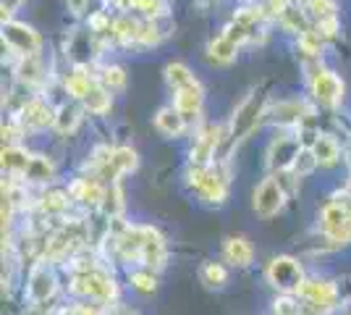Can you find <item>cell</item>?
<instances>
[{
	"label": "cell",
	"instance_id": "obj_1",
	"mask_svg": "<svg viewBox=\"0 0 351 315\" xmlns=\"http://www.w3.org/2000/svg\"><path fill=\"white\" fill-rule=\"evenodd\" d=\"M189 181L191 187L197 189V195L202 197L205 202L223 205L226 197H228V179H226V174L218 171L215 165H191Z\"/></svg>",
	"mask_w": 351,
	"mask_h": 315
},
{
	"label": "cell",
	"instance_id": "obj_2",
	"mask_svg": "<svg viewBox=\"0 0 351 315\" xmlns=\"http://www.w3.org/2000/svg\"><path fill=\"white\" fill-rule=\"evenodd\" d=\"M265 279L270 281V286H276L283 294H296L299 286L304 284V270L299 266V260H293L289 255H280L267 263Z\"/></svg>",
	"mask_w": 351,
	"mask_h": 315
},
{
	"label": "cell",
	"instance_id": "obj_3",
	"mask_svg": "<svg viewBox=\"0 0 351 315\" xmlns=\"http://www.w3.org/2000/svg\"><path fill=\"white\" fill-rule=\"evenodd\" d=\"M71 292L79 297H89L97 302H110L116 297V284L103 270H87V273H73Z\"/></svg>",
	"mask_w": 351,
	"mask_h": 315
},
{
	"label": "cell",
	"instance_id": "obj_4",
	"mask_svg": "<svg viewBox=\"0 0 351 315\" xmlns=\"http://www.w3.org/2000/svg\"><path fill=\"white\" fill-rule=\"evenodd\" d=\"M309 90L312 97L325 108H338L343 103V79L336 71H328V69H317L315 74H309Z\"/></svg>",
	"mask_w": 351,
	"mask_h": 315
},
{
	"label": "cell",
	"instance_id": "obj_5",
	"mask_svg": "<svg viewBox=\"0 0 351 315\" xmlns=\"http://www.w3.org/2000/svg\"><path fill=\"white\" fill-rule=\"evenodd\" d=\"M3 43L16 50L19 56H37L40 53V47H43V40H40V34L27 27V24H21V21H8V24H3Z\"/></svg>",
	"mask_w": 351,
	"mask_h": 315
},
{
	"label": "cell",
	"instance_id": "obj_6",
	"mask_svg": "<svg viewBox=\"0 0 351 315\" xmlns=\"http://www.w3.org/2000/svg\"><path fill=\"white\" fill-rule=\"evenodd\" d=\"M283 202H286V192H283V184H280L276 176H270V179H265L257 189H254V213L260 215V218H273V215H278L280 208H283Z\"/></svg>",
	"mask_w": 351,
	"mask_h": 315
},
{
	"label": "cell",
	"instance_id": "obj_7",
	"mask_svg": "<svg viewBox=\"0 0 351 315\" xmlns=\"http://www.w3.org/2000/svg\"><path fill=\"white\" fill-rule=\"evenodd\" d=\"M296 294L307 302L315 313H320V310H330L333 307V302L338 297V289L328 279H304V284L299 286Z\"/></svg>",
	"mask_w": 351,
	"mask_h": 315
},
{
	"label": "cell",
	"instance_id": "obj_8",
	"mask_svg": "<svg viewBox=\"0 0 351 315\" xmlns=\"http://www.w3.org/2000/svg\"><path fill=\"white\" fill-rule=\"evenodd\" d=\"M56 113L53 105L43 100V97H32L21 105V116L19 124L21 126H29V129H47V126H56Z\"/></svg>",
	"mask_w": 351,
	"mask_h": 315
},
{
	"label": "cell",
	"instance_id": "obj_9",
	"mask_svg": "<svg viewBox=\"0 0 351 315\" xmlns=\"http://www.w3.org/2000/svg\"><path fill=\"white\" fill-rule=\"evenodd\" d=\"M223 129L220 126H205L199 137L194 139V145H191V152H189V161L191 165H213L215 161V150H218L220 139H223Z\"/></svg>",
	"mask_w": 351,
	"mask_h": 315
},
{
	"label": "cell",
	"instance_id": "obj_10",
	"mask_svg": "<svg viewBox=\"0 0 351 315\" xmlns=\"http://www.w3.org/2000/svg\"><path fill=\"white\" fill-rule=\"evenodd\" d=\"M56 292V276L47 266H34L29 273V284H27V297L32 305H40V302L50 300Z\"/></svg>",
	"mask_w": 351,
	"mask_h": 315
},
{
	"label": "cell",
	"instance_id": "obj_11",
	"mask_svg": "<svg viewBox=\"0 0 351 315\" xmlns=\"http://www.w3.org/2000/svg\"><path fill=\"white\" fill-rule=\"evenodd\" d=\"M142 266L147 270L165 266V242L152 226H142Z\"/></svg>",
	"mask_w": 351,
	"mask_h": 315
},
{
	"label": "cell",
	"instance_id": "obj_12",
	"mask_svg": "<svg viewBox=\"0 0 351 315\" xmlns=\"http://www.w3.org/2000/svg\"><path fill=\"white\" fill-rule=\"evenodd\" d=\"M260 113H263V108H260V103H257L254 97H247L244 103L239 105L234 116V139H241L244 135H249V132L257 126Z\"/></svg>",
	"mask_w": 351,
	"mask_h": 315
},
{
	"label": "cell",
	"instance_id": "obj_13",
	"mask_svg": "<svg viewBox=\"0 0 351 315\" xmlns=\"http://www.w3.org/2000/svg\"><path fill=\"white\" fill-rule=\"evenodd\" d=\"M202 87L199 84H194V87H186V90H178L173 95V108L184 116V119L189 121L191 116H199V110H202Z\"/></svg>",
	"mask_w": 351,
	"mask_h": 315
},
{
	"label": "cell",
	"instance_id": "obj_14",
	"mask_svg": "<svg viewBox=\"0 0 351 315\" xmlns=\"http://www.w3.org/2000/svg\"><path fill=\"white\" fill-rule=\"evenodd\" d=\"M236 53H239V45H236L226 32H220L218 37L207 45V58H210V63H215V66H228V63H234Z\"/></svg>",
	"mask_w": 351,
	"mask_h": 315
},
{
	"label": "cell",
	"instance_id": "obj_15",
	"mask_svg": "<svg viewBox=\"0 0 351 315\" xmlns=\"http://www.w3.org/2000/svg\"><path fill=\"white\" fill-rule=\"evenodd\" d=\"M223 255H226V260L231 266L247 268V266H252V260H254V247L244 237H231V240H226V244H223Z\"/></svg>",
	"mask_w": 351,
	"mask_h": 315
},
{
	"label": "cell",
	"instance_id": "obj_16",
	"mask_svg": "<svg viewBox=\"0 0 351 315\" xmlns=\"http://www.w3.org/2000/svg\"><path fill=\"white\" fill-rule=\"evenodd\" d=\"M155 129L160 132L162 137H181L186 132V119L176 110V108H160L158 113H155Z\"/></svg>",
	"mask_w": 351,
	"mask_h": 315
},
{
	"label": "cell",
	"instance_id": "obj_17",
	"mask_svg": "<svg viewBox=\"0 0 351 315\" xmlns=\"http://www.w3.org/2000/svg\"><path fill=\"white\" fill-rule=\"evenodd\" d=\"M92 84H97V76H92L87 66H73V71L66 76V92L76 100H84V95L92 90Z\"/></svg>",
	"mask_w": 351,
	"mask_h": 315
},
{
	"label": "cell",
	"instance_id": "obj_18",
	"mask_svg": "<svg viewBox=\"0 0 351 315\" xmlns=\"http://www.w3.org/2000/svg\"><path fill=\"white\" fill-rule=\"evenodd\" d=\"M71 197L84 202V205H103L105 200V189L100 181L95 179H76L71 184Z\"/></svg>",
	"mask_w": 351,
	"mask_h": 315
},
{
	"label": "cell",
	"instance_id": "obj_19",
	"mask_svg": "<svg viewBox=\"0 0 351 315\" xmlns=\"http://www.w3.org/2000/svg\"><path fill=\"white\" fill-rule=\"evenodd\" d=\"M136 165H139V158H136V152H134L132 148H116L110 163L105 165V171L116 179V176H123V174L136 171Z\"/></svg>",
	"mask_w": 351,
	"mask_h": 315
},
{
	"label": "cell",
	"instance_id": "obj_20",
	"mask_svg": "<svg viewBox=\"0 0 351 315\" xmlns=\"http://www.w3.org/2000/svg\"><path fill=\"white\" fill-rule=\"evenodd\" d=\"M312 152H315L317 163L325 165V168H330V165H336L341 161V148H338V142L333 137L320 135L315 139V145H312Z\"/></svg>",
	"mask_w": 351,
	"mask_h": 315
},
{
	"label": "cell",
	"instance_id": "obj_21",
	"mask_svg": "<svg viewBox=\"0 0 351 315\" xmlns=\"http://www.w3.org/2000/svg\"><path fill=\"white\" fill-rule=\"evenodd\" d=\"M165 82H168V87H171L173 92L199 84L197 76L191 74V69L189 66H184V63H168V66H165Z\"/></svg>",
	"mask_w": 351,
	"mask_h": 315
},
{
	"label": "cell",
	"instance_id": "obj_22",
	"mask_svg": "<svg viewBox=\"0 0 351 315\" xmlns=\"http://www.w3.org/2000/svg\"><path fill=\"white\" fill-rule=\"evenodd\" d=\"M84 108H87L89 113H95V116H103L110 110V90H105L103 84L97 82V84H92V90L84 95Z\"/></svg>",
	"mask_w": 351,
	"mask_h": 315
},
{
	"label": "cell",
	"instance_id": "obj_23",
	"mask_svg": "<svg viewBox=\"0 0 351 315\" xmlns=\"http://www.w3.org/2000/svg\"><path fill=\"white\" fill-rule=\"evenodd\" d=\"M29 161H32V155L24 150V148H19V145H8V148L3 150V168H5L8 174H21V176H24Z\"/></svg>",
	"mask_w": 351,
	"mask_h": 315
},
{
	"label": "cell",
	"instance_id": "obj_24",
	"mask_svg": "<svg viewBox=\"0 0 351 315\" xmlns=\"http://www.w3.org/2000/svg\"><path fill=\"white\" fill-rule=\"evenodd\" d=\"M276 121L278 124H299V121L304 119V113H309L304 103H299V100H286V103L276 105Z\"/></svg>",
	"mask_w": 351,
	"mask_h": 315
},
{
	"label": "cell",
	"instance_id": "obj_25",
	"mask_svg": "<svg viewBox=\"0 0 351 315\" xmlns=\"http://www.w3.org/2000/svg\"><path fill=\"white\" fill-rule=\"evenodd\" d=\"M24 179L27 181H50L53 179V163L45 158V155H32L29 165L24 171Z\"/></svg>",
	"mask_w": 351,
	"mask_h": 315
},
{
	"label": "cell",
	"instance_id": "obj_26",
	"mask_svg": "<svg viewBox=\"0 0 351 315\" xmlns=\"http://www.w3.org/2000/svg\"><path fill=\"white\" fill-rule=\"evenodd\" d=\"M315 165H320L317 163V158H315V152H312V148H299V152L293 155V161H291V174L296 176V179H302V176H309L312 171H315Z\"/></svg>",
	"mask_w": 351,
	"mask_h": 315
},
{
	"label": "cell",
	"instance_id": "obj_27",
	"mask_svg": "<svg viewBox=\"0 0 351 315\" xmlns=\"http://www.w3.org/2000/svg\"><path fill=\"white\" fill-rule=\"evenodd\" d=\"M43 63L37 56H21V66H19V79L21 82H27V84H37V82H43Z\"/></svg>",
	"mask_w": 351,
	"mask_h": 315
},
{
	"label": "cell",
	"instance_id": "obj_28",
	"mask_svg": "<svg viewBox=\"0 0 351 315\" xmlns=\"http://www.w3.org/2000/svg\"><path fill=\"white\" fill-rule=\"evenodd\" d=\"M199 279H202L205 286L215 289V286H223L228 281V270L223 268L220 263H205V266L199 268Z\"/></svg>",
	"mask_w": 351,
	"mask_h": 315
},
{
	"label": "cell",
	"instance_id": "obj_29",
	"mask_svg": "<svg viewBox=\"0 0 351 315\" xmlns=\"http://www.w3.org/2000/svg\"><path fill=\"white\" fill-rule=\"evenodd\" d=\"M97 82L103 84L105 90H123L126 87V74L118 66H103L100 74H97Z\"/></svg>",
	"mask_w": 351,
	"mask_h": 315
},
{
	"label": "cell",
	"instance_id": "obj_30",
	"mask_svg": "<svg viewBox=\"0 0 351 315\" xmlns=\"http://www.w3.org/2000/svg\"><path fill=\"white\" fill-rule=\"evenodd\" d=\"M76 124H79V110H76V108H69V105L58 108V113H56V126H58V132L69 135Z\"/></svg>",
	"mask_w": 351,
	"mask_h": 315
},
{
	"label": "cell",
	"instance_id": "obj_31",
	"mask_svg": "<svg viewBox=\"0 0 351 315\" xmlns=\"http://www.w3.org/2000/svg\"><path fill=\"white\" fill-rule=\"evenodd\" d=\"M103 208H105V213H108V215H113V218H118V215H121V210H123V195H121L118 184H113L110 189H105Z\"/></svg>",
	"mask_w": 351,
	"mask_h": 315
},
{
	"label": "cell",
	"instance_id": "obj_32",
	"mask_svg": "<svg viewBox=\"0 0 351 315\" xmlns=\"http://www.w3.org/2000/svg\"><path fill=\"white\" fill-rule=\"evenodd\" d=\"M132 286L136 292H142V294H152L155 292V276H152V270H134L132 273Z\"/></svg>",
	"mask_w": 351,
	"mask_h": 315
},
{
	"label": "cell",
	"instance_id": "obj_33",
	"mask_svg": "<svg viewBox=\"0 0 351 315\" xmlns=\"http://www.w3.org/2000/svg\"><path fill=\"white\" fill-rule=\"evenodd\" d=\"M66 205H69L66 195H45L43 202H40V208L47 210V213H58V210H63Z\"/></svg>",
	"mask_w": 351,
	"mask_h": 315
},
{
	"label": "cell",
	"instance_id": "obj_34",
	"mask_svg": "<svg viewBox=\"0 0 351 315\" xmlns=\"http://www.w3.org/2000/svg\"><path fill=\"white\" fill-rule=\"evenodd\" d=\"M69 5H71L73 14H82V11H84V5H87V0H69Z\"/></svg>",
	"mask_w": 351,
	"mask_h": 315
},
{
	"label": "cell",
	"instance_id": "obj_35",
	"mask_svg": "<svg viewBox=\"0 0 351 315\" xmlns=\"http://www.w3.org/2000/svg\"><path fill=\"white\" fill-rule=\"evenodd\" d=\"M346 161H349V165H351V152H349V158H346Z\"/></svg>",
	"mask_w": 351,
	"mask_h": 315
},
{
	"label": "cell",
	"instance_id": "obj_36",
	"mask_svg": "<svg viewBox=\"0 0 351 315\" xmlns=\"http://www.w3.org/2000/svg\"><path fill=\"white\" fill-rule=\"evenodd\" d=\"M349 315H351V313H349Z\"/></svg>",
	"mask_w": 351,
	"mask_h": 315
}]
</instances>
